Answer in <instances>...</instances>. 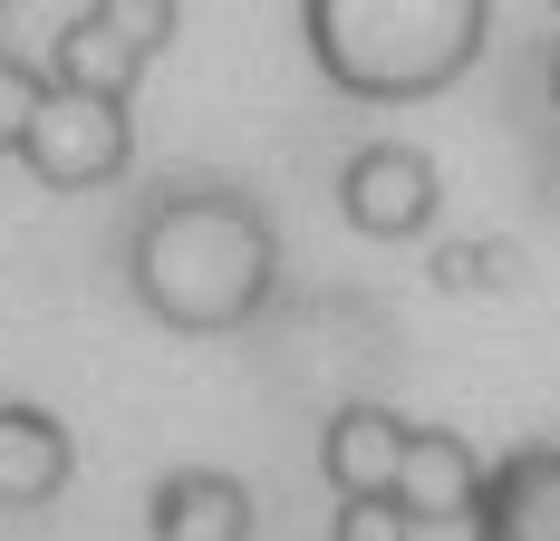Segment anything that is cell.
<instances>
[{"mask_svg":"<svg viewBox=\"0 0 560 541\" xmlns=\"http://www.w3.org/2000/svg\"><path fill=\"white\" fill-rule=\"evenodd\" d=\"M300 20H310V58L329 68V88L396 107V97H435L474 68L493 0H300Z\"/></svg>","mask_w":560,"mask_h":541,"instance_id":"2","label":"cell"},{"mask_svg":"<svg viewBox=\"0 0 560 541\" xmlns=\"http://www.w3.org/2000/svg\"><path fill=\"white\" fill-rule=\"evenodd\" d=\"M78 474V445L58 426L49 406H30V396H0V513H39L58 503Z\"/></svg>","mask_w":560,"mask_h":541,"instance_id":"5","label":"cell"},{"mask_svg":"<svg viewBox=\"0 0 560 541\" xmlns=\"http://www.w3.org/2000/svg\"><path fill=\"white\" fill-rule=\"evenodd\" d=\"M252 484L223 464H174L165 484L145 493V532L155 541H252Z\"/></svg>","mask_w":560,"mask_h":541,"instance_id":"4","label":"cell"},{"mask_svg":"<svg viewBox=\"0 0 560 541\" xmlns=\"http://www.w3.org/2000/svg\"><path fill=\"white\" fill-rule=\"evenodd\" d=\"M136 300L184 338H223L271 300V222L232 194H174L136 232Z\"/></svg>","mask_w":560,"mask_h":541,"instance_id":"1","label":"cell"},{"mask_svg":"<svg viewBox=\"0 0 560 541\" xmlns=\"http://www.w3.org/2000/svg\"><path fill=\"white\" fill-rule=\"evenodd\" d=\"M338 214L368 242H416L425 222L445 214V174H435L425 146H358L348 174H338Z\"/></svg>","mask_w":560,"mask_h":541,"instance_id":"3","label":"cell"}]
</instances>
